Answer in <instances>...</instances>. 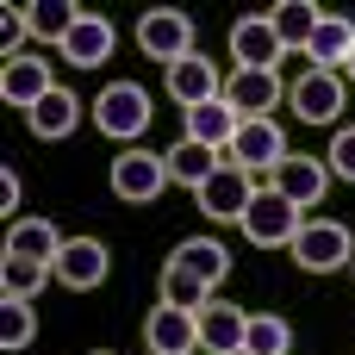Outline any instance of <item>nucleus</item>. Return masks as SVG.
<instances>
[{
  "mask_svg": "<svg viewBox=\"0 0 355 355\" xmlns=\"http://www.w3.org/2000/svg\"><path fill=\"white\" fill-rule=\"evenodd\" d=\"M44 281H56V268H44V262H19V256H0V293H6V300L37 306Z\"/></svg>",
  "mask_w": 355,
  "mask_h": 355,
  "instance_id": "a878e982",
  "label": "nucleus"
},
{
  "mask_svg": "<svg viewBox=\"0 0 355 355\" xmlns=\"http://www.w3.org/2000/svg\"><path fill=\"white\" fill-rule=\"evenodd\" d=\"M62 243H69V237H62L50 218H12V231H6V256H19V262H44V268H56Z\"/></svg>",
  "mask_w": 355,
  "mask_h": 355,
  "instance_id": "a211bd4d",
  "label": "nucleus"
},
{
  "mask_svg": "<svg viewBox=\"0 0 355 355\" xmlns=\"http://www.w3.org/2000/svg\"><path fill=\"white\" fill-rule=\"evenodd\" d=\"M162 187H168V156H156V150H144V144L112 156V193H119L125 206H150Z\"/></svg>",
  "mask_w": 355,
  "mask_h": 355,
  "instance_id": "423d86ee",
  "label": "nucleus"
},
{
  "mask_svg": "<svg viewBox=\"0 0 355 355\" xmlns=\"http://www.w3.org/2000/svg\"><path fill=\"white\" fill-rule=\"evenodd\" d=\"M168 268H181V275H193L200 287H218L225 275H231V250L218 243V237H187L175 256H168Z\"/></svg>",
  "mask_w": 355,
  "mask_h": 355,
  "instance_id": "6ab92c4d",
  "label": "nucleus"
},
{
  "mask_svg": "<svg viewBox=\"0 0 355 355\" xmlns=\"http://www.w3.org/2000/svg\"><path fill=\"white\" fill-rule=\"evenodd\" d=\"M112 44H119L112 19H106V12H81V25L62 37V62H75V69H100V62L112 56Z\"/></svg>",
  "mask_w": 355,
  "mask_h": 355,
  "instance_id": "f3484780",
  "label": "nucleus"
},
{
  "mask_svg": "<svg viewBox=\"0 0 355 355\" xmlns=\"http://www.w3.org/2000/svg\"><path fill=\"white\" fill-rule=\"evenodd\" d=\"M168 75V100L181 106V112H193V106H206V100H225V75L193 50V56H181L175 69H162Z\"/></svg>",
  "mask_w": 355,
  "mask_h": 355,
  "instance_id": "f8f14e48",
  "label": "nucleus"
},
{
  "mask_svg": "<svg viewBox=\"0 0 355 355\" xmlns=\"http://www.w3.org/2000/svg\"><path fill=\"white\" fill-rule=\"evenodd\" d=\"M44 94H56V81H50V62H44L37 50H25V56H6V62H0V100H6V106L31 112Z\"/></svg>",
  "mask_w": 355,
  "mask_h": 355,
  "instance_id": "9d476101",
  "label": "nucleus"
},
{
  "mask_svg": "<svg viewBox=\"0 0 355 355\" xmlns=\"http://www.w3.org/2000/svg\"><path fill=\"white\" fill-rule=\"evenodd\" d=\"M25 125H31V137L56 144V137H69V131L81 125V100H75L69 87H56V94H44V100L25 112Z\"/></svg>",
  "mask_w": 355,
  "mask_h": 355,
  "instance_id": "412c9836",
  "label": "nucleus"
},
{
  "mask_svg": "<svg viewBox=\"0 0 355 355\" xmlns=\"http://www.w3.org/2000/svg\"><path fill=\"white\" fill-rule=\"evenodd\" d=\"M256 193H262V187H256L243 168H231V162H225V168H218L193 200H200V212H206L212 225H243V212H250V200H256Z\"/></svg>",
  "mask_w": 355,
  "mask_h": 355,
  "instance_id": "1a4fd4ad",
  "label": "nucleus"
},
{
  "mask_svg": "<svg viewBox=\"0 0 355 355\" xmlns=\"http://www.w3.org/2000/svg\"><path fill=\"white\" fill-rule=\"evenodd\" d=\"M231 56L237 69H275L281 62V37H275V19L268 12H250L231 25Z\"/></svg>",
  "mask_w": 355,
  "mask_h": 355,
  "instance_id": "dca6fc26",
  "label": "nucleus"
},
{
  "mask_svg": "<svg viewBox=\"0 0 355 355\" xmlns=\"http://www.w3.org/2000/svg\"><path fill=\"white\" fill-rule=\"evenodd\" d=\"M324 168H331L337 181H355V125L331 137V156H324Z\"/></svg>",
  "mask_w": 355,
  "mask_h": 355,
  "instance_id": "c756f323",
  "label": "nucleus"
},
{
  "mask_svg": "<svg viewBox=\"0 0 355 355\" xmlns=\"http://www.w3.org/2000/svg\"><path fill=\"white\" fill-rule=\"evenodd\" d=\"M0 206L19 212V175H12V168H0Z\"/></svg>",
  "mask_w": 355,
  "mask_h": 355,
  "instance_id": "7c9ffc66",
  "label": "nucleus"
},
{
  "mask_svg": "<svg viewBox=\"0 0 355 355\" xmlns=\"http://www.w3.org/2000/svg\"><path fill=\"white\" fill-rule=\"evenodd\" d=\"M300 206L293 200H281L275 187H262L256 200H250V212H243V237L256 243V250H293V237H300Z\"/></svg>",
  "mask_w": 355,
  "mask_h": 355,
  "instance_id": "39448f33",
  "label": "nucleus"
},
{
  "mask_svg": "<svg viewBox=\"0 0 355 355\" xmlns=\"http://www.w3.org/2000/svg\"><path fill=\"white\" fill-rule=\"evenodd\" d=\"M212 300V287H200L193 275H181V268H162V306H181V312H200Z\"/></svg>",
  "mask_w": 355,
  "mask_h": 355,
  "instance_id": "c85d7f7f",
  "label": "nucleus"
},
{
  "mask_svg": "<svg viewBox=\"0 0 355 355\" xmlns=\"http://www.w3.org/2000/svg\"><path fill=\"white\" fill-rule=\"evenodd\" d=\"M343 81H355V56H349V62H343Z\"/></svg>",
  "mask_w": 355,
  "mask_h": 355,
  "instance_id": "2f4dec72",
  "label": "nucleus"
},
{
  "mask_svg": "<svg viewBox=\"0 0 355 355\" xmlns=\"http://www.w3.org/2000/svg\"><path fill=\"white\" fill-rule=\"evenodd\" d=\"M237 112L225 106V100H206V106H193L187 112V125H181V137H193V144H206V150H231V137H237Z\"/></svg>",
  "mask_w": 355,
  "mask_h": 355,
  "instance_id": "4be33fe9",
  "label": "nucleus"
},
{
  "mask_svg": "<svg viewBox=\"0 0 355 355\" xmlns=\"http://www.w3.org/2000/svg\"><path fill=\"white\" fill-rule=\"evenodd\" d=\"M306 56H312V69H343L355 56V19L349 12H324L312 44H306Z\"/></svg>",
  "mask_w": 355,
  "mask_h": 355,
  "instance_id": "aec40b11",
  "label": "nucleus"
},
{
  "mask_svg": "<svg viewBox=\"0 0 355 355\" xmlns=\"http://www.w3.org/2000/svg\"><path fill=\"white\" fill-rule=\"evenodd\" d=\"M268 187L306 212V206H318V200L331 193V168H324V156H300V150H293V156H287V162L268 175Z\"/></svg>",
  "mask_w": 355,
  "mask_h": 355,
  "instance_id": "9b49d317",
  "label": "nucleus"
},
{
  "mask_svg": "<svg viewBox=\"0 0 355 355\" xmlns=\"http://www.w3.org/2000/svg\"><path fill=\"white\" fill-rule=\"evenodd\" d=\"M293 150H287V137H281V125L275 119H243L237 125V137H231V150H225V162L231 168H243V175H256V168H281Z\"/></svg>",
  "mask_w": 355,
  "mask_h": 355,
  "instance_id": "0eeeda50",
  "label": "nucleus"
},
{
  "mask_svg": "<svg viewBox=\"0 0 355 355\" xmlns=\"http://www.w3.org/2000/svg\"><path fill=\"white\" fill-rule=\"evenodd\" d=\"M193 318H200V349H206V355H243L250 312H237L231 300H206Z\"/></svg>",
  "mask_w": 355,
  "mask_h": 355,
  "instance_id": "2eb2a0df",
  "label": "nucleus"
},
{
  "mask_svg": "<svg viewBox=\"0 0 355 355\" xmlns=\"http://www.w3.org/2000/svg\"><path fill=\"white\" fill-rule=\"evenodd\" d=\"M349 275H355V268H349Z\"/></svg>",
  "mask_w": 355,
  "mask_h": 355,
  "instance_id": "72a5a7b5",
  "label": "nucleus"
},
{
  "mask_svg": "<svg viewBox=\"0 0 355 355\" xmlns=\"http://www.w3.org/2000/svg\"><path fill=\"white\" fill-rule=\"evenodd\" d=\"M37 343V306H25V300H6L0 306V349L19 355Z\"/></svg>",
  "mask_w": 355,
  "mask_h": 355,
  "instance_id": "cd10ccee",
  "label": "nucleus"
},
{
  "mask_svg": "<svg viewBox=\"0 0 355 355\" xmlns=\"http://www.w3.org/2000/svg\"><path fill=\"white\" fill-rule=\"evenodd\" d=\"M268 19H275L281 50H306V44H312V31H318V19H324V6H312V0H281Z\"/></svg>",
  "mask_w": 355,
  "mask_h": 355,
  "instance_id": "393cba45",
  "label": "nucleus"
},
{
  "mask_svg": "<svg viewBox=\"0 0 355 355\" xmlns=\"http://www.w3.org/2000/svg\"><path fill=\"white\" fill-rule=\"evenodd\" d=\"M293 349V324L275 318V312H250V331H243V355H287Z\"/></svg>",
  "mask_w": 355,
  "mask_h": 355,
  "instance_id": "bb28decb",
  "label": "nucleus"
},
{
  "mask_svg": "<svg viewBox=\"0 0 355 355\" xmlns=\"http://www.w3.org/2000/svg\"><path fill=\"white\" fill-rule=\"evenodd\" d=\"M162 156H168V181H181V187H193V193H200V187L225 168V162H218V150H206V144H193V137L168 144Z\"/></svg>",
  "mask_w": 355,
  "mask_h": 355,
  "instance_id": "5701e85b",
  "label": "nucleus"
},
{
  "mask_svg": "<svg viewBox=\"0 0 355 355\" xmlns=\"http://www.w3.org/2000/svg\"><path fill=\"white\" fill-rule=\"evenodd\" d=\"M106 268H112V256H106L100 237H69L62 256H56V281H62L69 293H94V287L106 281Z\"/></svg>",
  "mask_w": 355,
  "mask_h": 355,
  "instance_id": "ddd939ff",
  "label": "nucleus"
},
{
  "mask_svg": "<svg viewBox=\"0 0 355 355\" xmlns=\"http://www.w3.org/2000/svg\"><path fill=\"white\" fill-rule=\"evenodd\" d=\"M281 69H231L225 75V106L237 112V119H268L275 106H281Z\"/></svg>",
  "mask_w": 355,
  "mask_h": 355,
  "instance_id": "6e6552de",
  "label": "nucleus"
},
{
  "mask_svg": "<svg viewBox=\"0 0 355 355\" xmlns=\"http://www.w3.org/2000/svg\"><path fill=\"white\" fill-rule=\"evenodd\" d=\"M293 262L306 275H337V268H355V237L343 218H306L300 237H293Z\"/></svg>",
  "mask_w": 355,
  "mask_h": 355,
  "instance_id": "f257e3e1",
  "label": "nucleus"
},
{
  "mask_svg": "<svg viewBox=\"0 0 355 355\" xmlns=\"http://www.w3.org/2000/svg\"><path fill=\"white\" fill-rule=\"evenodd\" d=\"M81 12H87V6H75V0H37V6H25V25H31L37 44H62V37L81 25Z\"/></svg>",
  "mask_w": 355,
  "mask_h": 355,
  "instance_id": "b1692460",
  "label": "nucleus"
},
{
  "mask_svg": "<svg viewBox=\"0 0 355 355\" xmlns=\"http://www.w3.org/2000/svg\"><path fill=\"white\" fill-rule=\"evenodd\" d=\"M144 343H150V355H193L200 349V318L156 300V312L144 318Z\"/></svg>",
  "mask_w": 355,
  "mask_h": 355,
  "instance_id": "4468645a",
  "label": "nucleus"
},
{
  "mask_svg": "<svg viewBox=\"0 0 355 355\" xmlns=\"http://www.w3.org/2000/svg\"><path fill=\"white\" fill-rule=\"evenodd\" d=\"M137 50L156 56L162 69H175L181 56H193V19H187L181 6H150V12L137 19Z\"/></svg>",
  "mask_w": 355,
  "mask_h": 355,
  "instance_id": "7ed1b4c3",
  "label": "nucleus"
},
{
  "mask_svg": "<svg viewBox=\"0 0 355 355\" xmlns=\"http://www.w3.org/2000/svg\"><path fill=\"white\" fill-rule=\"evenodd\" d=\"M287 106H293L306 125H337V112L349 106V81H343V69H306V75L287 87Z\"/></svg>",
  "mask_w": 355,
  "mask_h": 355,
  "instance_id": "20e7f679",
  "label": "nucleus"
},
{
  "mask_svg": "<svg viewBox=\"0 0 355 355\" xmlns=\"http://www.w3.org/2000/svg\"><path fill=\"white\" fill-rule=\"evenodd\" d=\"M87 355H112V349H87Z\"/></svg>",
  "mask_w": 355,
  "mask_h": 355,
  "instance_id": "473e14b6",
  "label": "nucleus"
},
{
  "mask_svg": "<svg viewBox=\"0 0 355 355\" xmlns=\"http://www.w3.org/2000/svg\"><path fill=\"white\" fill-rule=\"evenodd\" d=\"M150 94L137 87V81H106L100 87V100H94V125L106 131V137H119V144H131L137 150V137L150 131Z\"/></svg>",
  "mask_w": 355,
  "mask_h": 355,
  "instance_id": "f03ea898",
  "label": "nucleus"
}]
</instances>
